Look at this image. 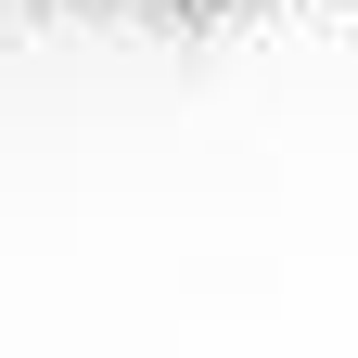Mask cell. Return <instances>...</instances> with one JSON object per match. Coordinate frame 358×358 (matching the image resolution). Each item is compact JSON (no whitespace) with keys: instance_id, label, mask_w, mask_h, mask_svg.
I'll use <instances>...</instances> for the list:
<instances>
[{"instance_id":"1","label":"cell","mask_w":358,"mask_h":358,"mask_svg":"<svg viewBox=\"0 0 358 358\" xmlns=\"http://www.w3.org/2000/svg\"><path fill=\"white\" fill-rule=\"evenodd\" d=\"M179 13H217V0H179Z\"/></svg>"}]
</instances>
